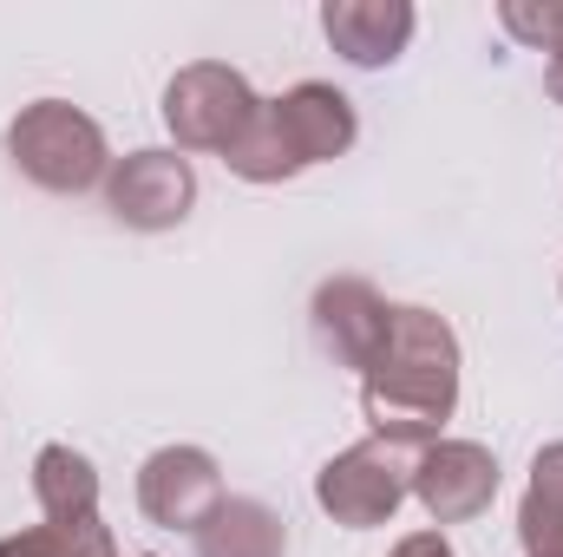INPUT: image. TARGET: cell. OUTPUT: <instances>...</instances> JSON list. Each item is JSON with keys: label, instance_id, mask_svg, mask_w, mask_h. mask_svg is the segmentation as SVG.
I'll list each match as a JSON object with an SVG mask.
<instances>
[{"label": "cell", "instance_id": "2", "mask_svg": "<svg viewBox=\"0 0 563 557\" xmlns=\"http://www.w3.org/2000/svg\"><path fill=\"white\" fill-rule=\"evenodd\" d=\"M354 132H361V125H354L347 92L308 79V86L269 99V106H256L250 132L230 144L223 157H230V171L250 177V184H282V177H295V171H308V164H321V157H341V151L354 144Z\"/></svg>", "mask_w": 563, "mask_h": 557}, {"label": "cell", "instance_id": "6", "mask_svg": "<svg viewBox=\"0 0 563 557\" xmlns=\"http://www.w3.org/2000/svg\"><path fill=\"white\" fill-rule=\"evenodd\" d=\"M106 204L132 230H170L197 204V171L184 151H132L125 164L106 171Z\"/></svg>", "mask_w": 563, "mask_h": 557}, {"label": "cell", "instance_id": "16", "mask_svg": "<svg viewBox=\"0 0 563 557\" xmlns=\"http://www.w3.org/2000/svg\"><path fill=\"white\" fill-rule=\"evenodd\" d=\"M394 557H452V545L439 538V532H413V538H400Z\"/></svg>", "mask_w": 563, "mask_h": 557}, {"label": "cell", "instance_id": "12", "mask_svg": "<svg viewBox=\"0 0 563 557\" xmlns=\"http://www.w3.org/2000/svg\"><path fill=\"white\" fill-rule=\"evenodd\" d=\"M288 532L263 499H223L197 525V557H282Z\"/></svg>", "mask_w": 563, "mask_h": 557}, {"label": "cell", "instance_id": "14", "mask_svg": "<svg viewBox=\"0 0 563 557\" xmlns=\"http://www.w3.org/2000/svg\"><path fill=\"white\" fill-rule=\"evenodd\" d=\"M0 557H112V532L106 525H79V532L33 525L20 538H0Z\"/></svg>", "mask_w": 563, "mask_h": 557}, {"label": "cell", "instance_id": "3", "mask_svg": "<svg viewBox=\"0 0 563 557\" xmlns=\"http://www.w3.org/2000/svg\"><path fill=\"white\" fill-rule=\"evenodd\" d=\"M420 452H426V446L387 439V433H374V439L347 446V452H341V459H328V466H321V479H314L321 512H328L334 525H347V532L387 525V518L400 512V499L413 492V466H420Z\"/></svg>", "mask_w": 563, "mask_h": 557}, {"label": "cell", "instance_id": "7", "mask_svg": "<svg viewBox=\"0 0 563 557\" xmlns=\"http://www.w3.org/2000/svg\"><path fill=\"white\" fill-rule=\"evenodd\" d=\"M223 499H230L223 472H217V459L203 446H164V452L144 459V472H139L144 518L164 525V532H197Z\"/></svg>", "mask_w": 563, "mask_h": 557}, {"label": "cell", "instance_id": "8", "mask_svg": "<svg viewBox=\"0 0 563 557\" xmlns=\"http://www.w3.org/2000/svg\"><path fill=\"white\" fill-rule=\"evenodd\" d=\"M387 328H394V302L361 276H334L314 288V335L321 348L341 361V368H374L380 348H387Z\"/></svg>", "mask_w": 563, "mask_h": 557}, {"label": "cell", "instance_id": "4", "mask_svg": "<svg viewBox=\"0 0 563 557\" xmlns=\"http://www.w3.org/2000/svg\"><path fill=\"white\" fill-rule=\"evenodd\" d=\"M7 151H13V164L40 190H92L106 177V164H112L106 157V132L79 106H66V99L26 106L13 119V132H7Z\"/></svg>", "mask_w": 563, "mask_h": 557}, {"label": "cell", "instance_id": "5", "mask_svg": "<svg viewBox=\"0 0 563 557\" xmlns=\"http://www.w3.org/2000/svg\"><path fill=\"white\" fill-rule=\"evenodd\" d=\"M256 106H263V99L250 92L243 73L203 59V66H184V73L170 79V92H164V125H170L177 151H230V144L250 132Z\"/></svg>", "mask_w": 563, "mask_h": 557}, {"label": "cell", "instance_id": "15", "mask_svg": "<svg viewBox=\"0 0 563 557\" xmlns=\"http://www.w3.org/2000/svg\"><path fill=\"white\" fill-rule=\"evenodd\" d=\"M505 33L525 40V46H544V53H563V7H531V0H505L498 7Z\"/></svg>", "mask_w": 563, "mask_h": 557}, {"label": "cell", "instance_id": "13", "mask_svg": "<svg viewBox=\"0 0 563 557\" xmlns=\"http://www.w3.org/2000/svg\"><path fill=\"white\" fill-rule=\"evenodd\" d=\"M518 538L531 557H563V439L538 452L531 466V492L518 512Z\"/></svg>", "mask_w": 563, "mask_h": 557}, {"label": "cell", "instance_id": "11", "mask_svg": "<svg viewBox=\"0 0 563 557\" xmlns=\"http://www.w3.org/2000/svg\"><path fill=\"white\" fill-rule=\"evenodd\" d=\"M33 499H40L46 525H59V532L99 525V472H92V459L73 452V446H40V459H33Z\"/></svg>", "mask_w": 563, "mask_h": 557}, {"label": "cell", "instance_id": "10", "mask_svg": "<svg viewBox=\"0 0 563 557\" xmlns=\"http://www.w3.org/2000/svg\"><path fill=\"white\" fill-rule=\"evenodd\" d=\"M321 26L347 66H394L413 40V7L407 0H328Z\"/></svg>", "mask_w": 563, "mask_h": 557}, {"label": "cell", "instance_id": "1", "mask_svg": "<svg viewBox=\"0 0 563 557\" xmlns=\"http://www.w3.org/2000/svg\"><path fill=\"white\" fill-rule=\"evenodd\" d=\"M361 407L367 426L407 446H432L439 426L459 407V341L439 315L426 308H394L380 361L361 374Z\"/></svg>", "mask_w": 563, "mask_h": 557}, {"label": "cell", "instance_id": "9", "mask_svg": "<svg viewBox=\"0 0 563 557\" xmlns=\"http://www.w3.org/2000/svg\"><path fill=\"white\" fill-rule=\"evenodd\" d=\"M492 492H498V459L472 439H432L420 452V466H413V499L439 525L478 518L492 505Z\"/></svg>", "mask_w": 563, "mask_h": 557}]
</instances>
